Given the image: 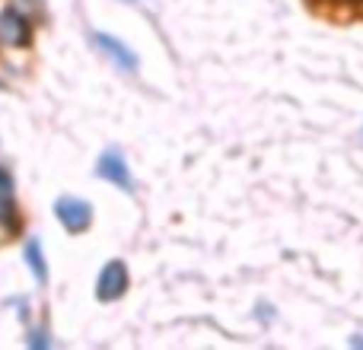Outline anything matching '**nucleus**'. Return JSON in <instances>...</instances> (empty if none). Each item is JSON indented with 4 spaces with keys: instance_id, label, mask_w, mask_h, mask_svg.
Returning <instances> with one entry per match:
<instances>
[{
    "instance_id": "obj_4",
    "label": "nucleus",
    "mask_w": 363,
    "mask_h": 350,
    "mask_svg": "<svg viewBox=\"0 0 363 350\" xmlns=\"http://www.w3.org/2000/svg\"><path fill=\"white\" fill-rule=\"evenodd\" d=\"M93 42H96V48H99V51H106V55L112 57V61L118 64L121 70H128V74H134V70H138V57H134L131 51H128L125 45L118 42V38L106 35V32H96V35H93Z\"/></svg>"
},
{
    "instance_id": "obj_5",
    "label": "nucleus",
    "mask_w": 363,
    "mask_h": 350,
    "mask_svg": "<svg viewBox=\"0 0 363 350\" xmlns=\"http://www.w3.org/2000/svg\"><path fill=\"white\" fill-rule=\"evenodd\" d=\"M96 172H99L102 179L115 181L118 188H125V191H131V175H128V163L121 159L118 150L102 153V159H99V166H96Z\"/></svg>"
},
{
    "instance_id": "obj_7",
    "label": "nucleus",
    "mask_w": 363,
    "mask_h": 350,
    "mask_svg": "<svg viewBox=\"0 0 363 350\" xmlns=\"http://www.w3.org/2000/svg\"><path fill=\"white\" fill-rule=\"evenodd\" d=\"M13 210V181L6 172H0V217Z\"/></svg>"
},
{
    "instance_id": "obj_6",
    "label": "nucleus",
    "mask_w": 363,
    "mask_h": 350,
    "mask_svg": "<svg viewBox=\"0 0 363 350\" xmlns=\"http://www.w3.org/2000/svg\"><path fill=\"white\" fill-rule=\"evenodd\" d=\"M26 261H29L32 271H35V281L45 283V277H48V268H45V261H42V249H38V242L26 245Z\"/></svg>"
},
{
    "instance_id": "obj_1",
    "label": "nucleus",
    "mask_w": 363,
    "mask_h": 350,
    "mask_svg": "<svg viewBox=\"0 0 363 350\" xmlns=\"http://www.w3.org/2000/svg\"><path fill=\"white\" fill-rule=\"evenodd\" d=\"M55 210H57V217H61V223L74 232H83L93 223V210H89V204L80 198H61Z\"/></svg>"
},
{
    "instance_id": "obj_3",
    "label": "nucleus",
    "mask_w": 363,
    "mask_h": 350,
    "mask_svg": "<svg viewBox=\"0 0 363 350\" xmlns=\"http://www.w3.org/2000/svg\"><path fill=\"white\" fill-rule=\"evenodd\" d=\"M0 38H4L6 45H13V48L29 45L32 32H29V23H26L23 13H16V10H4V13H0Z\"/></svg>"
},
{
    "instance_id": "obj_2",
    "label": "nucleus",
    "mask_w": 363,
    "mask_h": 350,
    "mask_svg": "<svg viewBox=\"0 0 363 350\" xmlns=\"http://www.w3.org/2000/svg\"><path fill=\"white\" fill-rule=\"evenodd\" d=\"M128 287V271L121 261H108L106 268H102L99 274V283H96V293H99V300H115V296H121Z\"/></svg>"
}]
</instances>
